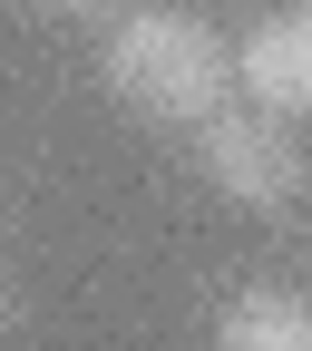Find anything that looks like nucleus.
<instances>
[{
	"label": "nucleus",
	"instance_id": "1",
	"mask_svg": "<svg viewBox=\"0 0 312 351\" xmlns=\"http://www.w3.org/2000/svg\"><path fill=\"white\" fill-rule=\"evenodd\" d=\"M108 88L156 127H205L225 108V39L186 10H127L108 29Z\"/></svg>",
	"mask_w": 312,
	"mask_h": 351
},
{
	"label": "nucleus",
	"instance_id": "2",
	"mask_svg": "<svg viewBox=\"0 0 312 351\" xmlns=\"http://www.w3.org/2000/svg\"><path fill=\"white\" fill-rule=\"evenodd\" d=\"M205 186L225 195V205H244V215H283L293 195H302V147H293V127H274V117H254V108H215L205 117Z\"/></svg>",
	"mask_w": 312,
	"mask_h": 351
},
{
	"label": "nucleus",
	"instance_id": "3",
	"mask_svg": "<svg viewBox=\"0 0 312 351\" xmlns=\"http://www.w3.org/2000/svg\"><path fill=\"white\" fill-rule=\"evenodd\" d=\"M225 78L254 98V117H274V127H293L302 108H312V20L302 10H283V20H263L244 49L225 59Z\"/></svg>",
	"mask_w": 312,
	"mask_h": 351
},
{
	"label": "nucleus",
	"instance_id": "4",
	"mask_svg": "<svg viewBox=\"0 0 312 351\" xmlns=\"http://www.w3.org/2000/svg\"><path fill=\"white\" fill-rule=\"evenodd\" d=\"M215 351H312V302L283 293V283H254L225 302V322H215Z\"/></svg>",
	"mask_w": 312,
	"mask_h": 351
},
{
	"label": "nucleus",
	"instance_id": "5",
	"mask_svg": "<svg viewBox=\"0 0 312 351\" xmlns=\"http://www.w3.org/2000/svg\"><path fill=\"white\" fill-rule=\"evenodd\" d=\"M49 10H69V20H108V29L127 20V10H117V0H49Z\"/></svg>",
	"mask_w": 312,
	"mask_h": 351
},
{
	"label": "nucleus",
	"instance_id": "6",
	"mask_svg": "<svg viewBox=\"0 0 312 351\" xmlns=\"http://www.w3.org/2000/svg\"><path fill=\"white\" fill-rule=\"evenodd\" d=\"M0 322H10V283H0Z\"/></svg>",
	"mask_w": 312,
	"mask_h": 351
}]
</instances>
